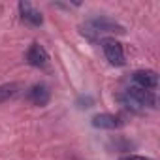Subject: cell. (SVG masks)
<instances>
[{
  "mask_svg": "<svg viewBox=\"0 0 160 160\" xmlns=\"http://www.w3.org/2000/svg\"><path fill=\"white\" fill-rule=\"evenodd\" d=\"M121 160H152V158H149V156H139V154H130V156H124V158H121Z\"/></svg>",
  "mask_w": 160,
  "mask_h": 160,
  "instance_id": "obj_12",
  "label": "cell"
},
{
  "mask_svg": "<svg viewBox=\"0 0 160 160\" xmlns=\"http://www.w3.org/2000/svg\"><path fill=\"white\" fill-rule=\"evenodd\" d=\"M19 12H21V17H23L28 25H32V27H40V25L43 23L42 13H40L30 2H19Z\"/></svg>",
  "mask_w": 160,
  "mask_h": 160,
  "instance_id": "obj_8",
  "label": "cell"
},
{
  "mask_svg": "<svg viewBox=\"0 0 160 160\" xmlns=\"http://www.w3.org/2000/svg\"><path fill=\"white\" fill-rule=\"evenodd\" d=\"M92 126L94 128H102V130H115V128H121L124 124V121L117 115H111V113H98L91 119Z\"/></svg>",
  "mask_w": 160,
  "mask_h": 160,
  "instance_id": "obj_6",
  "label": "cell"
},
{
  "mask_svg": "<svg viewBox=\"0 0 160 160\" xmlns=\"http://www.w3.org/2000/svg\"><path fill=\"white\" fill-rule=\"evenodd\" d=\"M126 92L141 106V109H145V108H156V96L152 94V91H147V89L132 85V87L126 89Z\"/></svg>",
  "mask_w": 160,
  "mask_h": 160,
  "instance_id": "obj_5",
  "label": "cell"
},
{
  "mask_svg": "<svg viewBox=\"0 0 160 160\" xmlns=\"http://www.w3.org/2000/svg\"><path fill=\"white\" fill-rule=\"evenodd\" d=\"M124 32L126 30L122 25H119L108 17H96V19H91L85 25H81V34L91 42H96L104 34H124Z\"/></svg>",
  "mask_w": 160,
  "mask_h": 160,
  "instance_id": "obj_1",
  "label": "cell"
},
{
  "mask_svg": "<svg viewBox=\"0 0 160 160\" xmlns=\"http://www.w3.org/2000/svg\"><path fill=\"white\" fill-rule=\"evenodd\" d=\"M27 62L34 68H45L49 62V53L45 51L43 45H40L38 42H34L27 53Z\"/></svg>",
  "mask_w": 160,
  "mask_h": 160,
  "instance_id": "obj_4",
  "label": "cell"
},
{
  "mask_svg": "<svg viewBox=\"0 0 160 160\" xmlns=\"http://www.w3.org/2000/svg\"><path fill=\"white\" fill-rule=\"evenodd\" d=\"M21 92V85L19 83H6V85H0V104H4L12 98H15Z\"/></svg>",
  "mask_w": 160,
  "mask_h": 160,
  "instance_id": "obj_9",
  "label": "cell"
},
{
  "mask_svg": "<svg viewBox=\"0 0 160 160\" xmlns=\"http://www.w3.org/2000/svg\"><path fill=\"white\" fill-rule=\"evenodd\" d=\"M27 98H28V102H32L34 106L43 108V106H47L49 100H51V91H49L47 85H43V83H36V85H32V87L28 89Z\"/></svg>",
  "mask_w": 160,
  "mask_h": 160,
  "instance_id": "obj_3",
  "label": "cell"
},
{
  "mask_svg": "<svg viewBox=\"0 0 160 160\" xmlns=\"http://www.w3.org/2000/svg\"><path fill=\"white\" fill-rule=\"evenodd\" d=\"M132 77H134V85L136 87H141V89H147V91H152L158 85V75L152 70H139Z\"/></svg>",
  "mask_w": 160,
  "mask_h": 160,
  "instance_id": "obj_7",
  "label": "cell"
},
{
  "mask_svg": "<svg viewBox=\"0 0 160 160\" xmlns=\"http://www.w3.org/2000/svg\"><path fill=\"white\" fill-rule=\"evenodd\" d=\"M119 100H121V104H122L126 109H130V111H134V113H139V111H143V109H141V106H139V104H138V102H136V100H134V98H132L128 92H126V91H124V92L119 96Z\"/></svg>",
  "mask_w": 160,
  "mask_h": 160,
  "instance_id": "obj_10",
  "label": "cell"
},
{
  "mask_svg": "<svg viewBox=\"0 0 160 160\" xmlns=\"http://www.w3.org/2000/svg\"><path fill=\"white\" fill-rule=\"evenodd\" d=\"M75 106H77L79 109H89V108L94 106V98L89 96V94H81V96L75 100Z\"/></svg>",
  "mask_w": 160,
  "mask_h": 160,
  "instance_id": "obj_11",
  "label": "cell"
},
{
  "mask_svg": "<svg viewBox=\"0 0 160 160\" xmlns=\"http://www.w3.org/2000/svg\"><path fill=\"white\" fill-rule=\"evenodd\" d=\"M102 49L111 66H124V51L122 45L113 38H102Z\"/></svg>",
  "mask_w": 160,
  "mask_h": 160,
  "instance_id": "obj_2",
  "label": "cell"
}]
</instances>
